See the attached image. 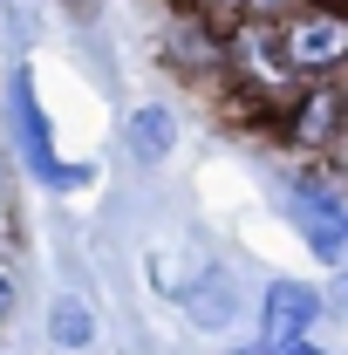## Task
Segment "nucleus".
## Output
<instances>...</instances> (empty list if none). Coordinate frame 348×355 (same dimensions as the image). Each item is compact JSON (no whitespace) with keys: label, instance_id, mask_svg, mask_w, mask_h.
Wrapping results in <instances>:
<instances>
[{"label":"nucleus","instance_id":"nucleus-10","mask_svg":"<svg viewBox=\"0 0 348 355\" xmlns=\"http://www.w3.org/2000/svg\"><path fill=\"white\" fill-rule=\"evenodd\" d=\"M14 308V287H7V273H0V314Z\"/></svg>","mask_w":348,"mask_h":355},{"label":"nucleus","instance_id":"nucleus-2","mask_svg":"<svg viewBox=\"0 0 348 355\" xmlns=\"http://www.w3.org/2000/svg\"><path fill=\"white\" fill-rule=\"evenodd\" d=\"M287 205H294V219H301V232H307V246L321 253V260H342L348 253V219L335 212V198L328 191H287Z\"/></svg>","mask_w":348,"mask_h":355},{"label":"nucleus","instance_id":"nucleus-4","mask_svg":"<svg viewBox=\"0 0 348 355\" xmlns=\"http://www.w3.org/2000/svg\"><path fill=\"white\" fill-rule=\"evenodd\" d=\"M184 308H191V321H205V328H225V321L239 314V294H232V280H225L218 266H205V273L184 287Z\"/></svg>","mask_w":348,"mask_h":355},{"label":"nucleus","instance_id":"nucleus-8","mask_svg":"<svg viewBox=\"0 0 348 355\" xmlns=\"http://www.w3.org/2000/svg\"><path fill=\"white\" fill-rule=\"evenodd\" d=\"M328 130H335V96H314V103L301 110V137H314V144H321Z\"/></svg>","mask_w":348,"mask_h":355},{"label":"nucleus","instance_id":"nucleus-6","mask_svg":"<svg viewBox=\"0 0 348 355\" xmlns=\"http://www.w3.org/2000/svg\"><path fill=\"white\" fill-rule=\"evenodd\" d=\"M171 137H177V130H171V116L143 103V110L130 116V157H137V164H157V157L171 150Z\"/></svg>","mask_w":348,"mask_h":355},{"label":"nucleus","instance_id":"nucleus-1","mask_svg":"<svg viewBox=\"0 0 348 355\" xmlns=\"http://www.w3.org/2000/svg\"><path fill=\"white\" fill-rule=\"evenodd\" d=\"M314 287H294V280H280V287H266V314H260V349L280 355L287 342H301L307 328H314Z\"/></svg>","mask_w":348,"mask_h":355},{"label":"nucleus","instance_id":"nucleus-5","mask_svg":"<svg viewBox=\"0 0 348 355\" xmlns=\"http://www.w3.org/2000/svg\"><path fill=\"white\" fill-rule=\"evenodd\" d=\"M21 137H28V157H35V171L48 178V184H82V164H62V157H55V150H48V123L42 116H35V96H28V89H21Z\"/></svg>","mask_w":348,"mask_h":355},{"label":"nucleus","instance_id":"nucleus-11","mask_svg":"<svg viewBox=\"0 0 348 355\" xmlns=\"http://www.w3.org/2000/svg\"><path fill=\"white\" fill-rule=\"evenodd\" d=\"M253 7H280V0H253Z\"/></svg>","mask_w":348,"mask_h":355},{"label":"nucleus","instance_id":"nucleus-7","mask_svg":"<svg viewBox=\"0 0 348 355\" xmlns=\"http://www.w3.org/2000/svg\"><path fill=\"white\" fill-rule=\"evenodd\" d=\"M55 342H62V349H82V342H89V314L76 308V301L55 308Z\"/></svg>","mask_w":348,"mask_h":355},{"label":"nucleus","instance_id":"nucleus-9","mask_svg":"<svg viewBox=\"0 0 348 355\" xmlns=\"http://www.w3.org/2000/svg\"><path fill=\"white\" fill-rule=\"evenodd\" d=\"M280 355H321V349H314V342H307V335H301V342H287V349H280Z\"/></svg>","mask_w":348,"mask_h":355},{"label":"nucleus","instance_id":"nucleus-3","mask_svg":"<svg viewBox=\"0 0 348 355\" xmlns=\"http://www.w3.org/2000/svg\"><path fill=\"white\" fill-rule=\"evenodd\" d=\"M287 55H294V69H328L335 55H348V21H301L294 35H287Z\"/></svg>","mask_w":348,"mask_h":355}]
</instances>
